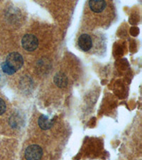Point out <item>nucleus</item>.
Masks as SVG:
<instances>
[{
	"label": "nucleus",
	"mask_w": 142,
	"mask_h": 160,
	"mask_svg": "<svg viewBox=\"0 0 142 160\" xmlns=\"http://www.w3.org/2000/svg\"><path fill=\"white\" fill-rule=\"evenodd\" d=\"M4 63L12 69L14 72H17L23 66L24 59L22 56L17 52H12L6 56Z\"/></svg>",
	"instance_id": "1"
},
{
	"label": "nucleus",
	"mask_w": 142,
	"mask_h": 160,
	"mask_svg": "<svg viewBox=\"0 0 142 160\" xmlns=\"http://www.w3.org/2000/svg\"><path fill=\"white\" fill-rule=\"evenodd\" d=\"M79 48L84 52L91 51L93 48V39L91 35L88 34H83L79 36L78 40Z\"/></svg>",
	"instance_id": "2"
},
{
	"label": "nucleus",
	"mask_w": 142,
	"mask_h": 160,
	"mask_svg": "<svg viewBox=\"0 0 142 160\" xmlns=\"http://www.w3.org/2000/svg\"><path fill=\"white\" fill-rule=\"evenodd\" d=\"M42 155L43 150L39 145H30L25 150V158L26 160H40Z\"/></svg>",
	"instance_id": "3"
},
{
	"label": "nucleus",
	"mask_w": 142,
	"mask_h": 160,
	"mask_svg": "<svg viewBox=\"0 0 142 160\" xmlns=\"http://www.w3.org/2000/svg\"><path fill=\"white\" fill-rule=\"evenodd\" d=\"M22 45L25 50L34 51L39 46V41L34 35L26 34L22 39Z\"/></svg>",
	"instance_id": "4"
},
{
	"label": "nucleus",
	"mask_w": 142,
	"mask_h": 160,
	"mask_svg": "<svg viewBox=\"0 0 142 160\" xmlns=\"http://www.w3.org/2000/svg\"><path fill=\"white\" fill-rule=\"evenodd\" d=\"M88 4L90 9L96 14L102 13L107 6V2L102 0H92Z\"/></svg>",
	"instance_id": "5"
},
{
	"label": "nucleus",
	"mask_w": 142,
	"mask_h": 160,
	"mask_svg": "<svg viewBox=\"0 0 142 160\" xmlns=\"http://www.w3.org/2000/svg\"><path fill=\"white\" fill-rule=\"evenodd\" d=\"M39 125L43 130H48L53 126V122L46 115H42L39 118Z\"/></svg>",
	"instance_id": "6"
},
{
	"label": "nucleus",
	"mask_w": 142,
	"mask_h": 160,
	"mask_svg": "<svg viewBox=\"0 0 142 160\" xmlns=\"http://www.w3.org/2000/svg\"><path fill=\"white\" fill-rule=\"evenodd\" d=\"M54 82L56 86L60 88L66 87L67 85V77L63 74H58L54 77Z\"/></svg>",
	"instance_id": "7"
},
{
	"label": "nucleus",
	"mask_w": 142,
	"mask_h": 160,
	"mask_svg": "<svg viewBox=\"0 0 142 160\" xmlns=\"http://www.w3.org/2000/svg\"><path fill=\"white\" fill-rule=\"evenodd\" d=\"M2 70H3V72L4 73V74L9 75V76L14 75L16 73L14 71V70L11 69L10 67L8 66V65H6L4 62L2 63Z\"/></svg>",
	"instance_id": "8"
},
{
	"label": "nucleus",
	"mask_w": 142,
	"mask_h": 160,
	"mask_svg": "<svg viewBox=\"0 0 142 160\" xmlns=\"http://www.w3.org/2000/svg\"><path fill=\"white\" fill-rule=\"evenodd\" d=\"M6 110V105L4 100L0 98V115H2Z\"/></svg>",
	"instance_id": "9"
}]
</instances>
